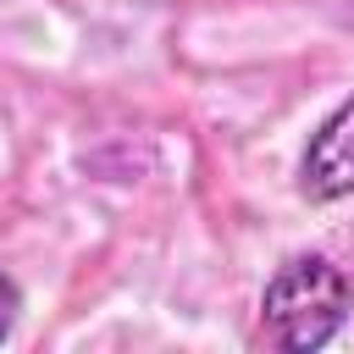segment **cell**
<instances>
[{"label":"cell","instance_id":"cell-3","mask_svg":"<svg viewBox=\"0 0 354 354\" xmlns=\"http://www.w3.org/2000/svg\"><path fill=\"white\" fill-rule=\"evenodd\" d=\"M17 310H22V293H17V282L0 271V343L11 337V326H17Z\"/></svg>","mask_w":354,"mask_h":354},{"label":"cell","instance_id":"cell-1","mask_svg":"<svg viewBox=\"0 0 354 354\" xmlns=\"http://www.w3.org/2000/svg\"><path fill=\"white\" fill-rule=\"evenodd\" d=\"M348 321V277L326 254H288L260 299V343L282 354L326 348Z\"/></svg>","mask_w":354,"mask_h":354},{"label":"cell","instance_id":"cell-2","mask_svg":"<svg viewBox=\"0 0 354 354\" xmlns=\"http://www.w3.org/2000/svg\"><path fill=\"white\" fill-rule=\"evenodd\" d=\"M299 194L315 199V205L354 194V94L310 133L304 160H299Z\"/></svg>","mask_w":354,"mask_h":354}]
</instances>
